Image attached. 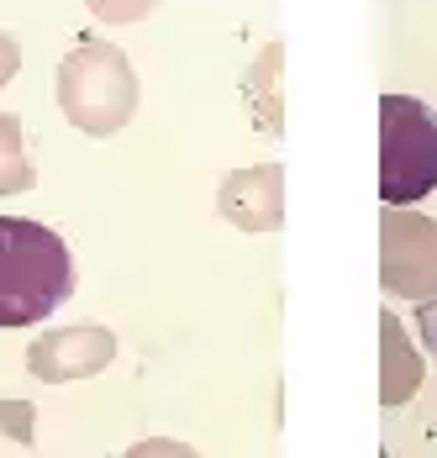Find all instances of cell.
I'll use <instances>...</instances> for the list:
<instances>
[{
    "instance_id": "obj_1",
    "label": "cell",
    "mask_w": 437,
    "mask_h": 458,
    "mask_svg": "<svg viewBox=\"0 0 437 458\" xmlns=\"http://www.w3.org/2000/svg\"><path fill=\"white\" fill-rule=\"evenodd\" d=\"M74 295L64 237L27 216H0V327H38Z\"/></svg>"
},
{
    "instance_id": "obj_2",
    "label": "cell",
    "mask_w": 437,
    "mask_h": 458,
    "mask_svg": "<svg viewBox=\"0 0 437 458\" xmlns=\"http://www.w3.org/2000/svg\"><path fill=\"white\" fill-rule=\"evenodd\" d=\"M437 190V111L416 95H380V200L400 211Z\"/></svg>"
},
{
    "instance_id": "obj_3",
    "label": "cell",
    "mask_w": 437,
    "mask_h": 458,
    "mask_svg": "<svg viewBox=\"0 0 437 458\" xmlns=\"http://www.w3.org/2000/svg\"><path fill=\"white\" fill-rule=\"evenodd\" d=\"M21 169H16V127L0 116V184H16Z\"/></svg>"
},
{
    "instance_id": "obj_4",
    "label": "cell",
    "mask_w": 437,
    "mask_h": 458,
    "mask_svg": "<svg viewBox=\"0 0 437 458\" xmlns=\"http://www.w3.org/2000/svg\"><path fill=\"white\" fill-rule=\"evenodd\" d=\"M416 332H422V348H427V359L437 364V295H427V301L416 306Z\"/></svg>"
}]
</instances>
